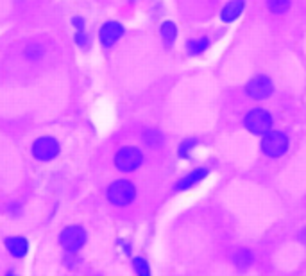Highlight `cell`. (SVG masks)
<instances>
[{"instance_id":"1","label":"cell","mask_w":306,"mask_h":276,"mask_svg":"<svg viewBox=\"0 0 306 276\" xmlns=\"http://www.w3.org/2000/svg\"><path fill=\"white\" fill-rule=\"evenodd\" d=\"M135 195H136L135 185L128 180L113 181L110 185V188H108V199L115 206H128L135 199Z\"/></svg>"},{"instance_id":"2","label":"cell","mask_w":306,"mask_h":276,"mask_svg":"<svg viewBox=\"0 0 306 276\" xmlns=\"http://www.w3.org/2000/svg\"><path fill=\"white\" fill-rule=\"evenodd\" d=\"M245 128L254 135H265L269 133V129L272 128V117L269 111H265L263 108H254L251 110L244 118Z\"/></svg>"},{"instance_id":"3","label":"cell","mask_w":306,"mask_h":276,"mask_svg":"<svg viewBox=\"0 0 306 276\" xmlns=\"http://www.w3.org/2000/svg\"><path fill=\"white\" fill-rule=\"evenodd\" d=\"M143 162V155L136 147H122L115 156V165L122 172H133L136 170Z\"/></svg>"},{"instance_id":"4","label":"cell","mask_w":306,"mask_h":276,"mask_svg":"<svg viewBox=\"0 0 306 276\" xmlns=\"http://www.w3.org/2000/svg\"><path fill=\"white\" fill-rule=\"evenodd\" d=\"M288 147V138L285 133H279V131H270V133H265L262 140V149L267 156L270 158H277V156L285 155Z\"/></svg>"},{"instance_id":"5","label":"cell","mask_w":306,"mask_h":276,"mask_svg":"<svg viewBox=\"0 0 306 276\" xmlns=\"http://www.w3.org/2000/svg\"><path fill=\"white\" fill-rule=\"evenodd\" d=\"M59 242L66 249V253H77L86 242V232L81 226H68L59 235Z\"/></svg>"},{"instance_id":"6","label":"cell","mask_w":306,"mask_h":276,"mask_svg":"<svg viewBox=\"0 0 306 276\" xmlns=\"http://www.w3.org/2000/svg\"><path fill=\"white\" fill-rule=\"evenodd\" d=\"M33 153L40 162H50L59 155V144L52 136H41L33 144Z\"/></svg>"},{"instance_id":"7","label":"cell","mask_w":306,"mask_h":276,"mask_svg":"<svg viewBox=\"0 0 306 276\" xmlns=\"http://www.w3.org/2000/svg\"><path fill=\"white\" fill-rule=\"evenodd\" d=\"M245 92L252 99H267L272 93V83L265 76H256L249 81V85L245 86Z\"/></svg>"},{"instance_id":"8","label":"cell","mask_w":306,"mask_h":276,"mask_svg":"<svg viewBox=\"0 0 306 276\" xmlns=\"http://www.w3.org/2000/svg\"><path fill=\"white\" fill-rule=\"evenodd\" d=\"M124 34V27L120 26L118 22H108V23H104L102 26V29H100V41H102V45L104 47H111V45L115 43V41L118 40V38Z\"/></svg>"},{"instance_id":"9","label":"cell","mask_w":306,"mask_h":276,"mask_svg":"<svg viewBox=\"0 0 306 276\" xmlns=\"http://www.w3.org/2000/svg\"><path fill=\"white\" fill-rule=\"evenodd\" d=\"M206 176H208V170H206V169H195V170H192V172L186 174L185 178H181V180L175 183L174 190H177V192L186 190V188L193 187V185H197L199 181H202Z\"/></svg>"},{"instance_id":"10","label":"cell","mask_w":306,"mask_h":276,"mask_svg":"<svg viewBox=\"0 0 306 276\" xmlns=\"http://www.w3.org/2000/svg\"><path fill=\"white\" fill-rule=\"evenodd\" d=\"M6 247L15 258H23L27 255V249H29V242L23 237H8Z\"/></svg>"},{"instance_id":"11","label":"cell","mask_w":306,"mask_h":276,"mask_svg":"<svg viewBox=\"0 0 306 276\" xmlns=\"http://www.w3.org/2000/svg\"><path fill=\"white\" fill-rule=\"evenodd\" d=\"M242 9H244V0H231L230 4L222 9V20L224 22H233L240 16Z\"/></svg>"},{"instance_id":"12","label":"cell","mask_w":306,"mask_h":276,"mask_svg":"<svg viewBox=\"0 0 306 276\" xmlns=\"http://www.w3.org/2000/svg\"><path fill=\"white\" fill-rule=\"evenodd\" d=\"M235 264H237L238 269H247L252 264V253L249 249H245V247L238 249L235 253Z\"/></svg>"},{"instance_id":"13","label":"cell","mask_w":306,"mask_h":276,"mask_svg":"<svg viewBox=\"0 0 306 276\" xmlns=\"http://www.w3.org/2000/svg\"><path fill=\"white\" fill-rule=\"evenodd\" d=\"M161 36H163L165 43L172 45V41H174L175 36H177V29H175L174 23H172V22H165L163 26H161Z\"/></svg>"},{"instance_id":"14","label":"cell","mask_w":306,"mask_h":276,"mask_svg":"<svg viewBox=\"0 0 306 276\" xmlns=\"http://www.w3.org/2000/svg\"><path fill=\"white\" fill-rule=\"evenodd\" d=\"M133 267H135V271L138 276H150V267H149V264H147L145 258L136 257L135 260H133Z\"/></svg>"},{"instance_id":"15","label":"cell","mask_w":306,"mask_h":276,"mask_svg":"<svg viewBox=\"0 0 306 276\" xmlns=\"http://www.w3.org/2000/svg\"><path fill=\"white\" fill-rule=\"evenodd\" d=\"M143 140H145V144L150 145V147H156V145L163 144V136H161V133L150 129V131H145V135H143Z\"/></svg>"},{"instance_id":"16","label":"cell","mask_w":306,"mask_h":276,"mask_svg":"<svg viewBox=\"0 0 306 276\" xmlns=\"http://www.w3.org/2000/svg\"><path fill=\"white\" fill-rule=\"evenodd\" d=\"M206 47H208V40H206V38H199V40L188 41L190 54H200L202 51H206Z\"/></svg>"},{"instance_id":"17","label":"cell","mask_w":306,"mask_h":276,"mask_svg":"<svg viewBox=\"0 0 306 276\" xmlns=\"http://www.w3.org/2000/svg\"><path fill=\"white\" fill-rule=\"evenodd\" d=\"M267 4L272 13H285L290 8V0H267Z\"/></svg>"},{"instance_id":"18","label":"cell","mask_w":306,"mask_h":276,"mask_svg":"<svg viewBox=\"0 0 306 276\" xmlns=\"http://www.w3.org/2000/svg\"><path fill=\"white\" fill-rule=\"evenodd\" d=\"M26 56L29 59H33V61H36V59L43 58V47H41V45H38V43L29 45V47L26 48Z\"/></svg>"},{"instance_id":"19","label":"cell","mask_w":306,"mask_h":276,"mask_svg":"<svg viewBox=\"0 0 306 276\" xmlns=\"http://www.w3.org/2000/svg\"><path fill=\"white\" fill-rule=\"evenodd\" d=\"M193 145H195V140H186L185 144L181 145V149H179V155L186 156V151H188L190 147H193Z\"/></svg>"},{"instance_id":"20","label":"cell","mask_w":306,"mask_h":276,"mask_svg":"<svg viewBox=\"0 0 306 276\" xmlns=\"http://www.w3.org/2000/svg\"><path fill=\"white\" fill-rule=\"evenodd\" d=\"M75 40H77V43H79L81 47H84V45L88 43V36H86V34H84V33H77Z\"/></svg>"},{"instance_id":"21","label":"cell","mask_w":306,"mask_h":276,"mask_svg":"<svg viewBox=\"0 0 306 276\" xmlns=\"http://www.w3.org/2000/svg\"><path fill=\"white\" fill-rule=\"evenodd\" d=\"M299 240H301V242H302V244H304V246H306V228L302 230L301 233H299Z\"/></svg>"},{"instance_id":"22","label":"cell","mask_w":306,"mask_h":276,"mask_svg":"<svg viewBox=\"0 0 306 276\" xmlns=\"http://www.w3.org/2000/svg\"><path fill=\"white\" fill-rule=\"evenodd\" d=\"M73 22H75V27H79V29H83V20H81V18H75V20H73Z\"/></svg>"},{"instance_id":"23","label":"cell","mask_w":306,"mask_h":276,"mask_svg":"<svg viewBox=\"0 0 306 276\" xmlns=\"http://www.w3.org/2000/svg\"><path fill=\"white\" fill-rule=\"evenodd\" d=\"M8 276H15V274H8Z\"/></svg>"}]
</instances>
